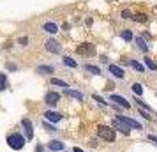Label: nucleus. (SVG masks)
Wrapping results in <instances>:
<instances>
[{
  "label": "nucleus",
  "mask_w": 157,
  "mask_h": 152,
  "mask_svg": "<svg viewBox=\"0 0 157 152\" xmlns=\"http://www.w3.org/2000/svg\"><path fill=\"white\" fill-rule=\"evenodd\" d=\"M44 119L48 122H58V120H62V113H58V111H46Z\"/></svg>",
  "instance_id": "9"
},
{
  "label": "nucleus",
  "mask_w": 157,
  "mask_h": 152,
  "mask_svg": "<svg viewBox=\"0 0 157 152\" xmlns=\"http://www.w3.org/2000/svg\"><path fill=\"white\" fill-rule=\"evenodd\" d=\"M132 92H134L136 95H141V94H143V85H140V83H134V85H132Z\"/></svg>",
  "instance_id": "21"
},
{
  "label": "nucleus",
  "mask_w": 157,
  "mask_h": 152,
  "mask_svg": "<svg viewBox=\"0 0 157 152\" xmlns=\"http://www.w3.org/2000/svg\"><path fill=\"white\" fill-rule=\"evenodd\" d=\"M78 53L79 55H88V57H92L94 53H95V46L92 43H83L81 46H78Z\"/></svg>",
  "instance_id": "3"
},
{
  "label": "nucleus",
  "mask_w": 157,
  "mask_h": 152,
  "mask_svg": "<svg viewBox=\"0 0 157 152\" xmlns=\"http://www.w3.org/2000/svg\"><path fill=\"white\" fill-rule=\"evenodd\" d=\"M117 120H120L122 124H125V126L132 127V129H141V124L132 120V119H129V117H125V115H117Z\"/></svg>",
  "instance_id": "4"
},
{
  "label": "nucleus",
  "mask_w": 157,
  "mask_h": 152,
  "mask_svg": "<svg viewBox=\"0 0 157 152\" xmlns=\"http://www.w3.org/2000/svg\"><path fill=\"white\" fill-rule=\"evenodd\" d=\"M60 99V94L58 92H48V94L44 95V103L48 104V106H55Z\"/></svg>",
  "instance_id": "5"
},
{
  "label": "nucleus",
  "mask_w": 157,
  "mask_h": 152,
  "mask_svg": "<svg viewBox=\"0 0 157 152\" xmlns=\"http://www.w3.org/2000/svg\"><path fill=\"white\" fill-rule=\"evenodd\" d=\"M136 44H138V48H140L141 51H145V53L148 51V46L145 44V41H143L141 37H136Z\"/></svg>",
  "instance_id": "19"
},
{
  "label": "nucleus",
  "mask_w": 157,
  "mask_h": 152,
  "mask_svg": "<svg viewBox=\"0 0 157 152\" xmlns=\"http://www.w3.org/2000/svg\"><path fill=\"white\" fill-rule=\"evenodd\" d=\"M51 83H53V85H57V87H64V88L69 87V85H67L64 80H58V78H53V80H51Z\"/></svg>",
  "instance_id": "20"
},
{
  "label": "nucleus",
  "mask_w": 157,
  "mask_h": 152,
  "mask_svg": "<svg viewBox=\"0 0 157 152\" xmlns=\"http://www.w3.org/2000/svg\"><path fill=\"white\" fill-rule=\"evenodd\" d=\"M92 99H94V101H97V103H99V104H104V106H106V104H108V103L104 101V99H102L101 95H97V94H94V95H92Z\"/></svg>",
  "instance_id": "24"
},
{
  "label": "nucleus",
  "mask_w": 157,
  "mask_h": 152,
  "mask_svg": "<svg viewBox=\"0 0 157 152\" xmlns=\"http://www.w3.org/2000/svg\"><path fill=\"white\" fill-rule=\"evenodd\" d=\"M65 94L69 95V97H74V99H78V101H83V94L78 92V90H72V88H65Z\"/></svg>",
  "instance_id": "13"
},
{
  "label": "nucleus",
  "mask_w": 157,
  "mask_h": 152,
  "mask_svg": "<svg viewBox=\"0 0 157 152\" xmlns=\"http://www.w3.org/2000/svg\"><path fill=\"white\" fill-rule=\"evenodd\" d=\"M148 140H150V142H154V143H157V136H154V134H150Z\"/></svg>",
  "instance_id": "30"
},
{
  "label": "nucleus",
  "mask_w": 157,
  "mask_h": 152,
  "mask_svg": "<svg viewBox=\"0 0 157 152\" xmlns=\"http://www.w3.org/2000/svg\"><path fill=\"white\" fill-rule=\"evenodd\" d=\"M21 126L25 127V134H27V140H32L34 138V129H32V122L29 119H23L21 120Z\"/></svg>",
  "instance_id": "8"
},
{
  "label": "nucleus",
  "mask_w": 157,
  "mask_h": 152,
  "mask_svg": "<svg viewBox=\"0 0 157 152\" xmlns=\"http://www.w3.org/2000/svg\"><path fill=\"white\" fill-rule=\"evenodd\" d=\"M44 127H46V131H55V127H53L51 124H48V122H44Z\"/></svg>",
  "instance_id": "28"
},
{
  "label": "nucleus",
  "mask_w": 157,
  "mask_h": 152,
  "mask_svg": "<svg viewBox=\"0 0 157 152\" xmlns=\"http://www.w3.org/2000/svg\"><path fill=\"white\" fill-rule=\"evenodd\" d=\"M64 64L65 65H69V67H76V60H72V58H69V57H64Z\"/></svg>",
  "instance_id": "23"
},
{
  "label": "nucleus",
  "mask_w": 157,
  "mask_h": 152,
  "mask_svg": "<svg viewBox=\"0 0 157 152\" xmlns=\"http://www.w3.org/2000/svg\"><path fill=\"white\" fill-rule=\"evenodd\" d=\"M140 115H143L145 119H147V120H150V119H152V117H150L148 113H147V111H140Z\"/></svg>",
  "instance_id": "29"
},
{
  "label": "nucleus",
  "mask_w": 157,
  "mask_h": 152,
  "mask_svg": "<svg viewBox=\"0 0 157 152\" xmlns=\"http://www.w3.org/2000/svg\"><path fill=\"white\" fill-rule=\"evenodd\" d=\"M7 87H9V83H7V76H6L4 72H0V92H2V90H6Z\"/></svg>",
  "instance_id": "17"
},
{
  "label": "nucleus",
  "mask_w": 157,
  "mask_h": 152,
  "mask_svg": "<svg viewBox=\"0 0 157 152\" xmlns=\"http://www.w3.org/2000/svg\"><path fill=\"white\" fill-rule=\"evenodd\" d=\"M44 46H46V50L50 51V53H60V50H62V48H60V44H58L55 39H48Z\"/></svg>",
  "instance_id": "6"
},
{
  "label": "nucleus",
  "mask_w": 157,
  "mask_h": 152,
  "mask_svg": "<svg viewBox=\"0 0 157 152\" xmlns=\"http://www.w3.org/2000/svg\"><path fill=\"white\" fill-rule=\"evenodd\" d=\"M109 72L113 74L115 78H124V76H125V71H124L122 67H118V65H115V64H109Z\"/></svg>",
  "instance_id": "10"
},
{
  "label": "nucleus",
  "mask_w": 157,
  "mask_h": 152,
  "mask_svg": "<svg viewBox=\"0 0 157 152\" xmlns=\"http://www.w3.org/2000/svg\"><path fill=\"white\" fill-rule=\"evenodd\" d=\"M113 127H115V129H118L120 133H124V134H129V133H131V129H129V126H125V124H122L120 120H115V122H113Z\"/></svg>",
  "instance_id": "12"
},
{
  "label": "nucleus",
  "mask_w": 157,
  "mask_h": 152,
  "mask_svg": "<svg viewBox=\"0 0 157 152\" xmlns=\"http://www.w3.org/2000/svg\"><path fill=\"white\" fill-rule=\"evenodd\" d=\"M43 30H46L48 34H57L58 32V25L57 23H53V21H46L43 25Z\"/></svg>",
  "instance_id": "11"
},
{
  "label": "nucleus",
  "mask_w": 157,
  "mask_h": 152,
  "mask_svg": "<svg viewBox=\"0 0 157 152\" xmlns=\"http://www.w3.org/2000/svg\"><path fill=\"white\" fill-rule=\"evenodd\" d=\"M97 134H99V138L106 140V142H115V138H117L115 129L108 127V126H97Z\"/></svg>",
  "instance_id": "1"
},
{
  "label": "nucleus",
  "mask_w": 157,
  "mask_h": 152,
  "mask_svg": "<svg viewBox=\"0 0 157 152\" xmlns=\"http://www.w3.org/2000/svg\"><path fill=\"white\" fill-rule=\"evenodd\" d=\"M145 64H147V67L152 69V71H155V69H157V64L152 60V58H145Z\"/></svg>",
  "instance_id": "22"
},
{
  "label": "nucleus",
  "mask_w": 157,
  "mask_h": 152,
  "mask_svg": "<svg viewBox=\"0 0 157 152\" xmlns=\"http://www.w3.org/2000/svg\"><path fill=\"white\" fill-rule=\"evenodd\" d=\"M74 152H85L83 149H79V147H74Z\"/></svg>",
  "instance_id": "32"
},
{
  "label": "nucleus",
  "mask_w": 157,
  "mask_h": 152,
  "mask_svg": "<svg viewBox=\"0 0 157 152\" xmlns=\"http://www.w3.org/2000/svg\"><path fill=\"white\" fill-rule=\"evenodd\" d=\"M37 72H41V74H53L55 69H53L51 65H39V67H37Z\"/></svg>",
  "instance_id": "15"
},
{
  "label": "nucleus",
  "mask_w": 157,
  "mask_h": 152,
  "mask_svg": "<svg viewBox=\"0 0 157 152\" xmlns=\"http://www.w3.org/2000/svg\"><path fill=\"white\" fill-rule=\"evenodd\" d=\"M129 16H131L129 14V11H124V13H122V18H129Z\"/></svg>",
  "instance_id": "31"
},
{
  "label": "nucleus",
  "mask_w": 157,
  "mask_h": 152,
  "mask_svg": "<svg viewBox=\"0 0 157 152\" xmlns=\"http://www.w3.org/2000/svg\"><path fill=\"white\" fill-rule=\"evenodd\" d=\"M109 101H115L118 106H122V108H125V110H129L131 108V104H129V101H125L122 95H117V94H111L109 95Z\"/></svg>",
  "instance_id": "7"
},
{
  "label": "nucleus",
  "mask_w": 157,
  "mask_h": 152,
  "mask_svg": "<svg viewBox=\"0 0 157 152\" xmlns=\"http://www.w3.org/2000/svg\"><path fill=\"white\" fill-rule=\"evenodd\" d=\"M48 147H50L51 150H62L65 145L62 143V142H58V140H53V142H50V145H48Z\"/></svg>",
  "instance_id": "16"
},
{
  "label": "nucleus",
  "mask_w": 157,
  "mask_h": 152,
  "mask_svg": "<svg viewBox=\"0 0 157 152\" xmlns=\"http://www.w3.org/2000/svg\"><path fill=\"white\" fill-rule=\"evenodd\" d=\"M134 20H136V21H147V14H143V13L134 14Z\"/></svg>",
  "instance_id": "26"
},
{
  "label": "nucleus",
  "mask_w": 157,
  "mask_h": 152,
  "mask_svg": "<svg viewBox=\"0 0 157 152\" xmlns=\"http://www.w3.org/2000/svg\"><path fill=\"white\" fill-rule=\"evenodd\" d=\"M122 37H124L125 41H131V39H132V34H131V30H124V32H122Z\"/></svg>",
  "instance_id": "25"
},
{
  "label": "nucleus",
  "mask_w": 157,
  "mask_h": 152,
  "mask_svg": "<svg viewBox=\"0 0 157 152\" xmlns=\"http://www.w3.org/2000/svg\"><path fill=\"white\" fill-rule=\"evenodd\" d=\"M7 143H9L11 149L20 150V149H23V145H25V138H23L21 134H18V133H13V134L7 136Z\"/></svg>",
  "instance_id": "2"
},
{
  "label": "nucleus",
  "mask_w": 157,
  "mask_h": 152,
  "mask_svg": "<svg viewBox=\"0 0 157 152\" xmlns=\"http://www.w3.org/2000/svg\"><path fill=\"white\" fill-rule=\"evenodd\" d=\"M18 43L21 44V46H27V44H29V37H20V39H18Z\"/></svg>",
  "instance_id": "27"
},
{
  "label": "nucleus",
  "mask_w": 157,
  "mask_h": 152,
  "mask_svg": "<svg viewBox=\"0 0 157 152\" xmlns=\"http://www.w3.org/2000/svg\"><path fill=\"white\" fill-rule=\"evenodd\" d=\"M83 69H85V71H88V72H92V74H101V69L97 67V65L86 64V65H83Z\"/></svg>",
  "instance_id": "18"
},
{
  "label": "nucleus",
  "mask_w": 157,
  "mask_h": 152,
  "mask_svg": "<svg viewBox=\"0 0 157 152\" xmlns=\"http://www.w3.org/2000/svg\"><path fill=\"white\" fill-rule=\"evenodd\" d=\"M129 65H131L134 71H138V72H143V71H145V65H143L141 62H138V60H129Z\"/></svg>",
  "instance_id": "14"
}]
</instances>
